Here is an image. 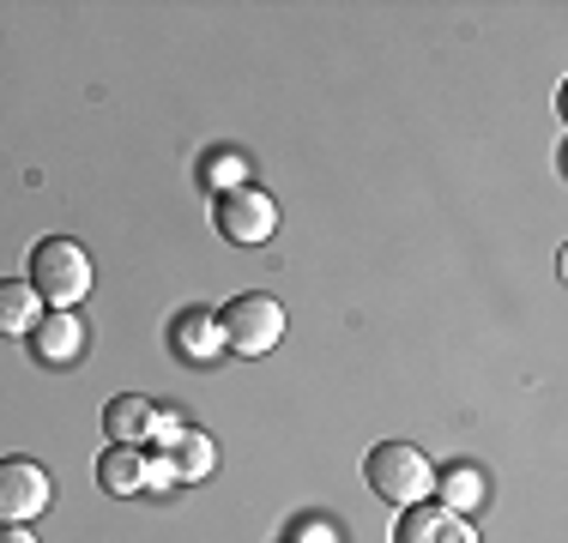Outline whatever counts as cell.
<instances>
[{
  "instance_id": "9c48e42d",
  "label": "cell",
  "mask_w": 568,
  "mask_h": 543,
  "mask_svg": "<svg viewBox=\"0 0 568 543\" xmlns=\"http://www.w3.org/2000/svg\"><path fill=\"white\" fill-rule=\"evenodd\" d=\"M31 345H37V357H43V362H73L79 350H85V326H79L73 308H49V315L37 320Z\"/></svg>"
},
{
  "instance_id": "5bb4252c",
  "label": "cell",
  "mask_w": 568,
  "mask_h": 543,
  "mask_svg": "<svg viewBox=\"0 0 568 543\" xmlns=\"http://www.w3.org/2000/svg\"><path fill=\"white\" fill-rule=\"evenodd\" d=\"M291 543H339V532H333L327 520H296L291 525Z\"/></svg>"
},
{
  "instance_id": "ba28073f",
  "label": "cell",
  "mask_w": 568,
  "mask_h": 543,
  "mask_svg": "<svg viewBox=\"0 0 568 543\" xmlns=\"http://www.w3.org/2000/svg\"><path fill=\"white\" fill-rule=\"evenodd\" d=\"M394 543H478V537H471V525L459 520L454 508H442V501H412Z\"/></svg>"
},
{
  "instance_id": "9a60e30c",
  "label": "cell",
  "mask_w": 568,
  "mask_h": 543,
  "mask_svg": "<svg viewBox=\"0 0 568 543\" xmlns=\"http://www.w3.org/2000/svg\"><path fill=\"white\" fill-rule=\"evenodd\" d=\"M212 182H236V187H242V157H230V152H224V163L212 170Z\"/></svg>"
},
{
  "instance_id": "7c38bea8",
  "label": "cell",
  "mask_w": 568,
  "mask_h": 543,
  "mask_svg": "<svg viewBox=\"0 0 568 543\" xmlns=\"http://www.w3.org/2000/svg\"><path fill=\"white\" fill-rule=\"evenodd\" d=\"M170 338H175V357H187V362H206V357H219V350H224L219 315H182L170 326Z\"/></svg>"
},
{
  "instance_id": "8992f818",
  "label": "cell",
  "mask_w": 568,
  "mask_h": 543,
  "mask_svg": "<svg viewBox=\"0 0 568 543\" xmlns=\"http://www.w3.org/2000/svg\"><path fill=\"white\" fill-rule=\"evenodd\" d=\"M164 434V447H158V459H152V483H200L212 471V434H200V429H158Z\"/></svg>"
},
{
  "instance_id": "3957f363",
  "label": "cell",
  "mask_w": 568,
  "mask_h": 543,
  "mask_svg": "<svg viewBox=\"0 0 568 543\" xmlns=\"http://www.w3.org/2000/svg\"><path fill=\"white\" fill-rule=\"evenodd\" d=\"M219 338L224 350L236 357H266V350L284 338V303L266 290H248V296H230L219 308Z\"/></svg>"
},
{
  "instance_id": "7a4b0ae2",
  "label": "cell",
  "mask_w": 568,
  "mask_h": 543,
  "mask_svg": "<svg viewBox=\"0 0 568 543\" xmlns=\"http://www.w3.org/2000/svg\"><path fill=\"white\" fill-rule=\"evenodd\" d=\"M91 254L79 248V242H67V236H43L31 248V290L43 296L49 308H73V303H85L91 296Z\"/></svg>"
},
{
  "instance_id": "2e32d148",
  "label": "cell",
  "mask_w": 568,
  "mask_h": 543,
  "mask_svg": "<svg viewBox=\"0 0 568 543\" xmlns=\"http://www.w3.org/2000/svg\"><path fill=\"white\" fill-rule=\"evenodd\" d=\"M0 543H37V537L24 532V525H0Z\"/></svg>"
},
{
  "instance_id": "30bf717a",
  "label": "cell",
  "mask_w": 568,
  "mask_h": 543,
  "mask_svg": "<svg viewBox=\"0 0 568 543\" xmlns=\"http://www.w3.org/2000/svg\"><path fill=\"white\" fill-rule=\"evenodd\" d=\"M98 483L110 489V495H140V489L152 483V459H145L140 447H110V453L98 459Z\"/></svg>"
},
{
  "instance_id": "6da1fadb",
  "label": "cell",
  "mask_w": 568,
  "mask_h": 543,
  "mask_svg": "<svg viewBox=\"0 0 568 543\" xmlns=\"http://www.w3.org/2000/svg\"><path fill=\"white\" fill-rule=\"evenodd\" d=\"M363 478H369V489L382 501L412 508V501H429L436 465H429V453L412 447V441H382V447H369V459H363Z\"/></svg>"
},
{
  "instance_id": "8fae6325",
  "label": "cell",
  "mask_w": 568,
  "mask_h": 543,
  "mask_svg": "<svg viewBox=\"0 0 568 543\" xmlns=\"http://www.w3.org/2000/svg\"><path fill=\"white\" fill-rule=\"evenodd\" d=\"M43 320V296L31 290V278H0V338L37 332Z\"/></svg>"
},
{
  "instance_id": "4fadbf2b",
  "label": "cell",
  "mask_w": 568,
  "mask_h": 543,
  "mask_svg": "<svg viewBox=\"0 0 568 543\" xmlns=\"http://www.w3.org/2000/svg\"><path fill=\"white\" fill-rule=\"evenodd\" d=\"M436 489H442V508H478V501H484V478H478V471H471V465H454V471H442V478H436Z\"/></svg>"
},
{
  "instance_id": "277c9868",
  "label": "cell",
  "mask_w": 568,
  "mask_h": 543,
  "mask_svg": "<svg viewBox=\"0 0 568 543\" xmlns=\"http://www.w3.org/2000/svg\"><path fill=\"white\" fill-rule=\"evenodd\" d=\"M212 217H219V236L236 242V248H254V242H266L278 229V206L273 194H261V187H224L219 206H212Z\"/></svg>"
},
{
  "instance_id": "5b68a950",
  "label": "cell",
  "mask_w": 568,
  "mask_h": 543,
  "mask_svg": "<svg viewBox=\"0 0 568 543\" xmlns=\"http://www.w3.org/2000/svg\"><path fill=\"white\" fill-rule=\"evenodd\" d=\"M55 483L37 459H0V525H24L49 508Z\"/></svg>"
},
{
  "instance_id": "52a82bcc",
  "label": "cell",
  "mask_w": 568,
  "mask_h": 543,
  "mask_svg": "<svg viewBox=\"0 0 568 543\" xmlns=\"http://www.w3.org/2000/svg\"><path fill=\"white\" fill-rule=\"evenodd\" d=\"M158 429H164V417H158V404L145 399V392H115V399L103 404V434H110L115 447H145Z\"/></svg>"
}]
</instances>
